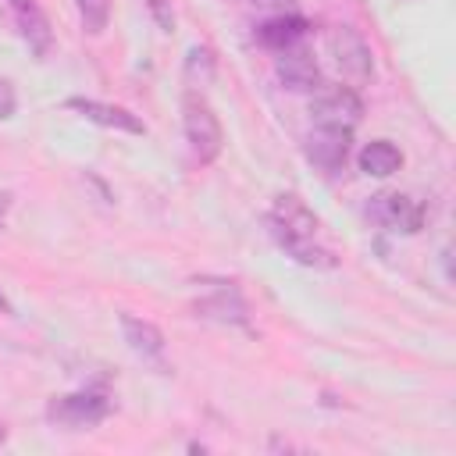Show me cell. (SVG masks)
Wrapping results in <instances>:
<instances>
[{
  "instance_id": "9a60e30c",
  "label": "cell",
  "mask_w": 456,
  "mask_h": 456,
  "mask_svg": "<svg viewBox=\"0 0 456 456\" xmlns=\"http://www.w3.org/2000/svg\"><path fill=\"white\" fill-rule=\"evenodd\" d=\"M214 71H217L214 50L192 43L189 53H185V78H189V86H210V82H214Z\"/></svg>"
},
{
  "instance_id": "30bf717a",
  "label": "cell",
  "mask_w": 456,
  "mask_h": 456,
  "mask_svg": "<svg viewBox=\"0 0 456 456\" xmlns=\"http://www.w3.org/2000/svg\"><path fill=\"white\" fill-rule=\"evenodd\" d=\"M7 4H11V18H14L25 46L36 57H46L53 50V28H50V18L43 14V7L36 0H7Z\"/></svg>"
},
{
  "instance_id": "6da1fadb",
  "label": "cell",
  "mask_w": 456,
  "mask_h": 456,
  "mask_svg": "<svg viewBox=\"0 0 456 456\" xmlns=\"http://www.w3.org/2000/svg\"><path fill=\"white\" fill-rule=\"evenodd\" d=\"M267 228L274 235V242L303 267H335V256L331 249H324L317 242V214L292 192L278 196L271 203V214H267Z\"/></svg>"
},
{
  "instance_id": "277c9868",
  "label": "cell",
  "mask_w": 456,
  "mask_h": 456,
  "mask_svg": "<svg viewBox=\"0 0 456 456\" xmlns=\"http://www.w3.org/2000/svg\"><path fill=\"white\" fill-rule=\"evenodd\" d=\"M107 417H110V399L100 392H68V395H53L46 403V420L57 428H68V431L96 428Z\"/></svg>"
},
{
  "instance_id": "ffe728a7",
  "label": "cell",
  "mask_w": 456,
  "mask_h": 456,
  "mask_svg": "<svg viewBox=\"0 0 456 456\" xmlns=\"http://www.w3.org/2000/svg\"><path fill=\"white\" fill-rule=\"evenodd\" d=\"M253 4H260V7H285L289 0H253Z\"/></svg>"
},
{
  "instance_id": "7402d4cb",
  "label": "cell",
  "mask_w": 456,
  "mask_h": 456,
  "mask_svg": "<svg viewBox=\"0 0 456 456\" xmlns=\"http://www.w3.org/2000/svg\"><path fill=\"white\" fill-rule=\"evenodd\" d=\"M0 310H7V299H4V296H0Z\"/></svg>"
},
{
  "instance_id": "9c48e42d",
  "label": "cell",
  "mask_w": 456,
  "mask_h": 456,
  "mask_svg": "<svg viewBox=\"0 0 456 456\" xmlns=\"http://www.w3.org/2000/svg\"><path fill=\"white\" fill-rule=\"evenodd\" d=\"M274 75L285 89L292 93H314L321 86V68L314 61V53L306 50V43H296V46H285V50H274Z\"/></svg>"
},
{
  "instance_id": "7c38bea8",
  "label": "cell",
  "mask_w": 456,
  "mask_h": 456,
  "mask_svg": "<svg viewBox=\"0 0 456 456\" xmlns=\"http://www.w3.org/2000/svg\"><path fill=\"white\" fill-rule=\"evenodd\" d=\"M196 317H203V321H217V324L246 328L249 310H246L242 296L232 289V281H221L214 292H207L203 299H196Z\"/></svg>"
},
{
  "instance_id": "4fadbf2b",
  "label": "cell",
  "mask_w": 456,
  "mask_h": 456,
  "mask_svg": "<svg viewBox=\"0 0 456 456\" xmlns=\"http://www.w3.org/2000/svg\"><path fill=\"white\" fill-rule=\"evenodd\" d=\"M310 32V21L299 18V14H278L271 21L260 25V43L271 46V50H285V46H296L303 43Z\"/></svg>"
},
{
  "instance_id": "8fae6325",
  "label": "cell",
  "mask_w": 456,
  "mask_h": 456,
  "mask_svg": "<svg viewBox=\"0 0 456 456\" xmlns=\"http://www.w3.org/2000/svg\"><path fill=\"white\" fill-rule=\"evenodd\" d=\"M68 107L78 110L86 121H96V125H103V128L128 132V135H146V125H142L132 110H125V107H118V103H103V100H89V96H71Z\"/></svg>"
},
{
  "instance_id": "ac0fdd59",
  "label": "cell",
  "mask_w": 456,
  "mask_h": 456,
  "mask_svg": "<svg viewBox=\"0 0 456 456\" xmlns=\"http://www.w3.org/2000/svg\"><path fill=\"white\" fill-rule=\"evenodd\" d=\"M14 107H18L14 86H11L7 78H0V121H4V118H11V114H14Z\"/></svg>"
},
{
  "instance_id": "8992f818",
  "label": "cell",
  "mask_w": 456,
  "mask_h": 456,
  "mask_svg": "<svg viewBox=\"0 0 456 456\" xmlns=\"http://www.w3.org/2000/svg\"><path fill=\"white\" fill-rule=\"evenodd\" d=\"M349 142H353V128H342V125H317L310 135H306V160L314 167H321L324 175H335L346 167L349 160Z\"/></svg>"
},
{
  "instance_id": "3957f363",
  "label": "cell",
  "mask_w": 456,
  "mask_h": 456,
  "mask_svg": "<svg viewBox=\"0 0 456 456\" xmlns=\"http://www.w3.org/2000/svg\"><path fill=\"white\" fill-rule=\"evenodd\" d=\"M328 53L349 86H367L374 78V53L356 28H349V25L331 28L328 32Z\"/></svg>"
},
{
  "instance_id": "5b68a950",
  "label": "cell",
  "mask_w": 456,
  "mask_h": 456,
  "mask_svg": "<svg viewBox=\"0 0 456 456\" xmlns=\"http://www.w3.org/2000/svg\"><path fill=\"white\" fill-rule=\"evenodd\" d=\"M310 114L317 125H342L353 128L363 118V100L353 86H317L310 96Z\"/></svg>"
},
{
  "instance_id": "ba28073f",
  "label": "cell",
  "mask_w": 456,
  "mask_h": 456,
  "mask_svg": "<svg viewBox=\"0 0 456 456\" xmlns=\"http://www.w3.org/2000/svg\"><path fill=\"white\" fill-rule=\"evenodd\" d=\"M118 324H121V338H125V346L146 363V367H153V370H167V360H164V331L153 324V321H146V317H135V314H121L118 317Z\"/></svg>"
},
{
  "instance_id": "2e32d148",
  "label": "cell",
  "mask_w": 456,
  "mask_h": 456,
  "mask_svg": "<svg viewBox=\"0 0 456 456\" xmlns=\"http://www.w3.org/2000/svg\"><path fill=\"white\" fill-rule=\"evenodd\" d=\"M75 11L89 36H100L110 25V0H75Z\"/></svg>"
},
{
  "instance_id": "7a4b0ae2",
  "label": "cell",
  "mask_w": 456,
  "mask_h": 456,
  "mask_svg": "<svg viewBox=\"0 0 456 456\" xmlns=\"http://www.w3.org/2000/svg\"><path fill=\"white\" fill-rule=\"evenodd\" d=\"M182 128H185V139H189L192 153L200 157V164L217 160V153L224 146V132H221V121H217L214 107L200 93H189L182 100Z\"/></svg>"
},
{
  "instance_id": "44dd1931",
  "label": "cell",
  "mask_w": 456,
  "mask_h": 456,
  "mask_svg": "<svg viewBox=\"0 0 456 456\" xmlns=\"http://www.w3.org/2000/svg\"><path fill=\"white\" fill-rule=\"evenodd\" d=\"M4 442H7V424L0 420V445H4Z\"/></svg>"
},
{
  "instance_id": "e0dca14e",
  "label": "cell",
  "mask_w": 456,
  "mask_h": 456,
  "mask_svg": "<svg viewBox=\"0 0 456 456\" xmlns=\"http://www.w3.org/2000/svg\"><path fill=\"white\" fill-rule=\"evenodd\" d=\"M142 4H146L150 18L157 21L160 32H171L175 28V7H171V0H142Z\"/></svg>"
},
{
  "instance_id": "d6986e66",
  "label": "cell",
  "mask_w": 456,
  "mask_h": 456,
  "mask_svg": "<svg viewBox=\"0 0 456 456\" xmlns=\"http://www.w3.org/2000/svg\"><path fill=\"white\" fill-rule=\"evenodd\" d=\"M11 210V192L7 189H0V221H4V214Z\"/></svg>"
},
{
  "instance_id": "5bb4252c",
  "label": "cell",
  "mask_w": 456,
  "mask_h": 456,
  "mask_svg": "<svg viewBox=\"0 0 456 456\" xmlns=\"http://www.w3.org/2000/svg\"><path fill=\"white\" fill-rule=\"evenodd\" d=\"M356 164H360L363 175L388 178V175H395V171L403 167V153H399L395 142H388V139H374V142H367V146L360 150Z\"/></svg>"
},
{
  "instance_id": "52a82bcc",
  "label": "cell",
  "mask_w": 456,
  "mask_h": 456,
  "mask_svg": "<svg viewBox=\"0 0 456 456\" xmlns=\"http://www.w3.org/2000/svg\"><path fill=\"white\" fill-rule=\"evenodd\" d=\"M367 214H370V221H378L388 232L413 235V232L424 228V207L417 200L403 196V192H378V196H370Z\"/></svg>"
}]
</instances>
